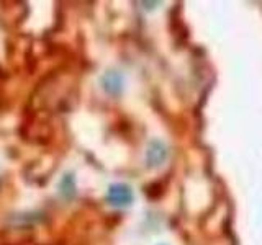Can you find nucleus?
I'll use <instances>...</instances> for the list:
<instances>
[{
	"mask_svg": "<svg viewBox=\"0 0 262 245\" xmlns=\"http://www.w3.org/2000/svg\"><path fill=\"white\" fill-rule=\"evenodd\" d=\"M106 201L113 208H128L135 201V193L126 183H113L106 191Z\"/></svg>",
	"mask_w": 262,
	"mask_h": 245,
	"instance_id": "nucleus-1",
	"label": "nucleus"
},
{
	"mask_svg": "<svg viewBox=\"0 0 262 245\" xmlns=\"http://www.w3.org/2000/svg\"><path fill=\"white\" fill-rule=\"evenodd\" d=\"M123 84H125V79H123V74L110 69L106 70L103 76L100 77V85L106 93L112 96H117L123 92Z\"/></svg>",
	"mask_w": 262,
	"mask_h": 245,
	"instance_id": "nucleus-2",
	"label": "nucleus"
},
{
	"mask_svg": "<svg viewBox=\"0 0 262 245\" xmlns=\"http://www.w3.org/2000/svg\"><path fill=\"white\" fill-rule=\"evenodd\" d=\"M167 157V147L161 141H152L146 151V162L149 167H159Z\"/></svg>",
	"mask_w": 262,
	"mask_h": 245,
	"instance_id": "nucleus-3",
	"label": "nucleus"
},
{
	"mask_svg": "<svg viewBox=\"0 0 262 245\" xmlns=\"http://www.w3.org/2000/svg\"><path fill=\"white\" fill-rule=\"evenodd\" d=\"M59 191L64 198H72L76 194V178L72 174H66L59 182Z\"/></svg>",
	"mask_w": 262,
	"mask_h": 245,
	"instance_id": "nucleus-4",
	"label": "nucleus"
}]
</instances>
